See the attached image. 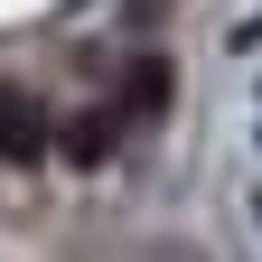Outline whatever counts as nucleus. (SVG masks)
<instances>
[{"label": "nucleus", "instance_id": "f257e3e1", "mask_svg": "<svg viewBox=\"0 0 262 262\" xmlns=\"http://www.w3.org/2000/svg\"><path fill=\"white\" fill-rule=\"evenodd\" d=\"M47 150H56V122L38 113V94H28V84L0 75V159H10V169H38Z\"/></svg>", "mask_w": 262, "mask_h": 262}, {"label": "nucleus", "instance_id": "f03ea898", "mask_svg": "<svg viewBox=\"0 0 262 262\" xmlns=\"http://www.w3.org/2000/svg\"><path fill=\"white\" fill-rule=\"evenodd\" d=\"M56 150L75 159V169H103V159H113V113H75L56 131Z\"/></svg>", "mask_w": 262, "mask_h": 262}, {"label": "nucleus", "instance_id": "7ed1b4c3", "mask_svg": "<svg viewBox=\"0 0 262 262\" xmlns=\"http://www.w3.org/2000/svg\"><path fill=\"white\" fill-rule=\"evenodd\" d=\"M169 84H178V75H169V56H141V66H131V113H141V122H150V113H169Z\"/></svg>", "mask_w": 262, "mask_h": 262}]
</instances>
